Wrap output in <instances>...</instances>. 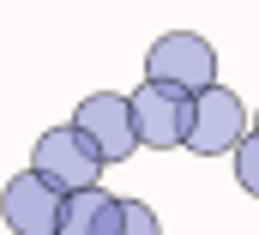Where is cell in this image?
I'll return each mask as SVG.
<instances>
[{
	"label": "cell",
	"mask_w": 259,
	"mask_h": 235,
	"mask_svg": "<svg viewBox=\"0 0 259 235\" xmlns=\"http://www.w3.org/2000/svg\"><path fill=\"white\" fill-rule=\"evenodd\" d=\"M253 133L247 103L229 91V85H211L193 97V121H187V151L199 157H235V145Z\"/></svg>",
	"instance_id": "3"
},
{
	"label": "cell",
	"mask_w": 259,
	"mask_h": 235,
	"mask_svg": "<svg viewBox=\"0 0 259 235\" xmlns=\"http://www.w3.org/2000/svg\"><path fill=\"white\" fill-rule=\"evenodd\" d=\"M187 121H193V97H181L169 85H151V79L133 91V133H139L145 151H181Z\"/></svg>",
	"instance_id": "4"
},
{
	"label": "cell",
	"mask_w": 259,
	"mask_h": 235,
	"mask_svg": "<svg viewBox=\"0 0 259 235\" xmlns=\"http://www.w3.org/2000/svg\"><path fill=\"white\" fill-rule=\"evenodd\" d=\"M72 127L97 145L103 163H127L139 151V133H133V97H115V91H91L78 109H72Z\"/></svg>",
	"instance_id": "5"
},
{
	"label": "cell",
	"mask_w": 259,
	"mask_h": 235,
	"mask_svg": "<svg viewBox=\"0 0 259 235\" xmlns=\"http://www.w3.org/2000/svg\"><path fill=\"white\" fill-rule=\"evenodd\" d=\"M235 181H241V187L259 199V127L241 139V145H235Z\"/></svg>",
	"instance_id": "8"
},
{
	"label": "cell",
	"mask_w": 259,
	"mask_h": 235,
	"mask_svg": "<svg viewBox=\"0 0 259 235\" xmlns=\"http://www.w3.org/2000/svg\"><path fill=\"white\" fill-rule=\"evenodd\" d=\"M30 169L49 181L55 193H84V187H97V175H103L109 163H103V157H97V145L66 121V127H49V133L36 139Z\"/></svg>",
	"instance_id": "2"
},
{
	"label": "cell",
	"mask_w": 259,
	"mask_h": 235,
	"mask_svg": "<svg viewBox=\"0 0 259 235\" xmlns=\"http://www.w3.org/2000/svg\"><path fill=\"white\" fill-rule=\"evenodd\" d=\"M253 127H259V109H253Z\"/></svg>",
	"instance_id": "10"
},
{
	"label": "cell",
	"mask_w": 259,
	"mask_h": 235,
	"mask_svg": "<svg viewBox=\"0 0 259 235\" xmlns=\"http://www.w3.org/2000/svg\"><path fill=\"white\" fill-rule=\"evenodd\" d=\"M61 205L66 193H55L36 169H24L0 187V223L12 235H61Z\"/></svg>",
	"instance_id": "6"
},
{
	"label": "cell",
	"mask_w": 259,
	"mask_h": 235,
	"mask_svg": "<svg viewBox=\"0 0 259 235\" xmlns=\"http://www.w3.org/2000/svg\"><path fill=\"white\" fill-rule=\"evenodd\" d=\"M121 223H127V199H115L103 187L66 193L61 205V235H121Z\"/></svg>",
	"instance_id": "7"
},
{
	"label": "cell",
	"mask_w": 259,
	"mask_h": 235,
	"mask_svg": "<svg viewBox=\"0 0 259 235\" xmlns=\"http://www.w3.org/2000/svg\"><path fill=\"white\" fill-rule=\"evenodd\" d=\"M145 79H151V85H169V91H181V97H199V91L217 85V49H211L205 36H193V30H169V36L151 43Z\"/></svg>",
	"instance_id": "1"
},
{
	"label": "cell",
	"mask_w": 259,
	"mask_h": 235,
	"mask_svg": "<svg viewBox=\"0 0 259 235\" xmlns=\"http://www.w3.org/2000/svg\"><path fill=\"white\" fill-rule=\"evenodd\" d=\"M121 235H163V223H157V211H151L145 199H127V223H121Z\"/></svg>",
	"instance_id": "9"
}]
</instances>
